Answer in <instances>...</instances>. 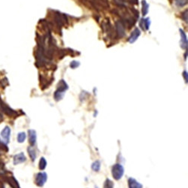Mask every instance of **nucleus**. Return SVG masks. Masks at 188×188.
Here are the masks:
<instances>
[{"label": "nucleus", "instance_id": "22", "mask_svg": "<svg viewBox=\"0 0 188 188\" xmlns=\"http://www.w3.org/2000/svg\"><path fill=\"white\" fill-rule=\"evenodd\" d=\"M79 66H80V62L75 61V60L72 61L71 63H70V67H71V69H77Z\"/></svg>", "mask_w": 188, "mask_h": 188}, {"label": "nucleus", "instance_id": "2", "mask_svg": "<svg viewBox=\"0 0 188 188\" xmlns=\"http://www.w3.org/2000/svg\"><path fill=\"white\" fill-rule=\"evenodd\" d=\"M53 19H54L55 23H57V25L59 28H60V31H61V27L68 23V19L67 17H66V14H62V13L60 12H55V14H53Z\"/></svg>", "mask_w": 188, "mask_h": 188}, {"label": "nucleus", "instance_id": "7", "mask_svg": "<svg viewBox=\"0 0 188 188\" xmlns=\"http://www.w3.org/2000/svg\"><path fill=\"white\" fill-rule=\"evenodd\" d=\"M140 35H141V31H140V29L139 28H136L132 31V33H131L130 36L129 37L128 42H130V44H133L134 42L139 38Z\"/></svg>", "mask_w": 188, "mask_h": 188}, {"label": "nucleus", "instance_id": "3", "mask_svg": "<svg viewBox=\"0 0 188 188\" xmlns=\"http://www.w3.org/2000/svg\"><path fill=\"white\" fill-rule=\"evenodd\" d=\"M123 173H124V169H123V166H121L119 163L113 166L111 169V174L115 180L121 179L123 176Z\"/></svg>", "mask_w": 188, "mask_h": 188}, {"label": "nucleus", "instance_id": "21", "mask_svg": "<svg viewBox=\"0 0 188 188\" xmlns=\"http://www.w3.org/2000/svg\"><path fill=\"white\" fill-rule=\"evenodd\" d=\"M182 20L185 22L186 23H187V20H188V9H186L184 12L182 13V15H181Z\"/></svg>", "mask_w": 188, "mask_h": 188}, {"label": "nucleus", "instance_id": "12", "mask_svg": "<svg viewBox=\"0 0 188 188\" xmlns=\"http://www.w3.org/2000/svg\"><path fill=\"white\" fill-rule=\"evenodd\" d=\"M129 188H142V185L139 183L136 179L134 178H129L128 180Z\"/></svg>", "mask_w": 188, "mask_h": 188}, {"label": "nucleus", "instance_id": "11", "mask_svg": "<svg viewBox=\"0 0 188 188\" xmlns=\"http://www.w3.org/2000/svg\"><path fill=\"white\" fill-rule=\"evenodd\" d=\"M29 133V141L30 143L31 146H33L36 142V132L33 130H29L28 131Z\"/></svg>", "mask_w": 188, "mask_h": 188}, {"label": "nucleus", "instance_id": "17", "mask_svg": "<svg viewBox=\"0 0 188 188\" xmlns=\"http://www.w3.org/2000/svg\"><path fill=\"white\" fill-rule=\"evenodd\" d=\"M46 166H47V161H46L45 158L42 157L39 161V169H41V170H44Z\"/></svg>", "mask_w": 188, "mask_h": 188}, {"label": "nucleus", "instance_id": "9", "mask_svg": "<svg viewBox=\"0 0 188 188\" xmlns=\"http://www.w3.org/2000/svg\"><path fill=\"white\" fill-rule=\"evenodd\" d=\"M140 27L141 29H144V30L147 31L150 28V25H151V20L150 18H142V19L140 21L139 23Z\"/></svg>", "mask_w": 188, "mask_h": 188}, {"label": "nucleus", "instance_id": "19", "mask_svg": "<svg viewBox=\"0 0 188 188\" xmlns=\"http://www.w3.org/2000/svg\"><path fill=\"white\" fill-rule=\"evenodd\" d=\"M104 188H114V184L110 179H107L104 184Z\"/></svg>", "mask_w": 188, "mask_h": 188}, {"label": "nucleus", "instance_id": "23", "mask_svg": "<svg viewBox=\"0 0 188 188\" xmlns=\"http://www.w3.org/2000/svg\"><path fill=\"white\" fill-rule=\"evenodd\" d=\"M183 77L184 78V81H185L186 84H187L188 82V74L187 71H184L183 72Z\"/></svg>", "mask_w": 188, "mask_h": 188}, {"label": "nucleus", "instance_id": "13", "mask_svg": "<svg viewBox=\"0 0 188 188\" xmlns=\"http://www.w3.org/2000/svg\"><path fill=\"white\" fill-rule=\"evenodd\" d=\"M27 151H28L29 157L31 158L32 161H35V160H36V151L34 147L32 146H29L28 148H27Z\"/></svg>", "mask_w": 188, "mask_h": 188}, {"label": "nucleus", "instance_id": "5", "mask_svg": "<svg viewBox=\"0 0 188 188\" xmlns=\"http://www.w3.org/2000/svg\"><path fill=\"white\" fill-rule=\"evenodd\" d=\"M47 174L45 172H39L36 177V184L39 187H42L47 181Z\"/></svg>", "mask_w": 188, "mask_h": 188}, {"label": "nucleus", "instance_id": "24", "mask_svg": "<svg viewBox=\"0 0 188 188\" xmlns=\"http://www.w3.org/2000/svg\"><path fill=\"white\" fill-rule=\"evenodd\" d=\"M187 50H186V53L184 54V59L187 60Z\"/></svg>", "mask_w": 188, "mask_h": 188}, {"label": "nucleus", "instance_id": "16", "mask_svg": "<svg viewBox=\"0 0 188 188\" xmlns=\"http://www.w3.org/2000/svg\"><path fill=\"white\" fill-rule=\"evenodd\" d=\"M92 169L95 172H99V169H100V162L98 161H95L94 163L92 164Z\"/></svg>", "mask_w": 188, "mask_h": 188}, {"label": "nucleus", "instance_id": "4", "mask_svg": "<svg viewBox=\"0 0 188 188\" xmlns=\"http://www.w3.org/2000/svg\"><path fill=\"white\" fill-rule=\"evenodd\" d=\"M125 26L123 23V22L120 20V21H116L115 23V32L117 38H122L125 36L126 33H125Z\"/></svg>", "mask_w": 188, "mask_h": 188}, {"label": "nucleus", "instance_id": "18", "mask_svg": "<svg viewBox=\"0 0 188 188\" xmlns=\"http://www.w3.org/2000/svg\"><path fill=\"white\" fill-rule=\"evenodd\" d=\"M175 2L178 7H184L187 4V0H175Z\"/></svg>", "mask_w": 188, "mask_h": 188}, {"label": "nucleus", "instance_id": "6", "mask_svg": "<svg viewBox=\"0 0 188 188\" xmlns=\"http://www.w3.org/2000/svg\"><path fill=\"white\" fill-rule=\"evenodd\" d=\"M10 136H11V129L9 126H6L2 130L1 137L2 139H3V141L7 144L8 143L9 139H10Z\"/></svg>", "mask_w": 188, "mask_h": 188}, {"label": "nucleus", "instance_id": "10", "mask_svg": "<svg viewBox=\"0 0 188 188\" xmlns=\"http://www.w3.org/2000/svg\"><path fill=\"white\" fill-rule=\"evenodd\" d=\"M26 160H27V158H26V156L23 153H20V154H16V155L14 156V165H17V164H19V163H24Z\"/></svg>", "mask_w": 188, "mask_h": 188}, {"label": "nucleus", "instance_id": "1", "mask_svg": "<svg viewBox=\"0 0 188 188\" xmlns=\"http://www.w3.org/2000/svg\"><path fill=\"white\" fill-rule=\"evenodd\" d=\"M68 89H69V86L66 84L65 81H64L63 79L60 80V82L58 83L57 89L56 90L54 95H53V98H54L55 100H56L57 102L62 100L64 95H65L66 91Z\"/></svg>", "mask_w": 188, "mask_h": 188}, {"label": "nucleus", "instance_id": "14", "mask_svg": "<svg viewBox=\"0 0 188 188\" xmlns=\"http://www.w3.org/2000/svg\"><path fill=\"white\" fill-rule=\"evenodd\" d=\"M141 5H142V9H141L142 15L146 16L149 11V5L147 3L146 0H142V1H141Z\"/></svg>", "mask_w": 188, "mask_h": 188}, {"label": "nucleus", "instance_id": "20", "mask_svg": "<svg viewBox=\"0 0 188 188\" xmlns=\"http://www.w3.org/2000/svg\"><path fill=\"white\" fill-rule=\"evenodd\" d=\"M114 2L118 7L126 6V2H125L124 0H114Z\"/></svg>", "mask_w": 188, "mask_h": 188}, {"label": "nucleus", "instance_id": "15", "mask_svg": "<svg viewBox=\"0 0 188 188\" xmlns=\"http://www.w3.org/2000/svg\"><path fill=\"white\" fill-rule=\"evenodd\" d=\"M26 138H27V136H26V133L24 132H19L17 135V141L19 143H23L25 141Z\"/></svg>", "mask_w": 188, "mask_h": 188}, {"label": "nucleus", "instance_id": "8", "mask_svg": "<svg viewBox=\"0 0 188 188\" xmlns=\"http://www.w3.org/2000/svg\"><path fill=\"white\" fill-rule=\"evenodd\" d=\"M180 31V35H181V47L182 48L187 50V36H186L185 32H184V30L182 29H179Z\"/></svg>", "mask_w": 188, "mask_h": 188}]
</instances>
